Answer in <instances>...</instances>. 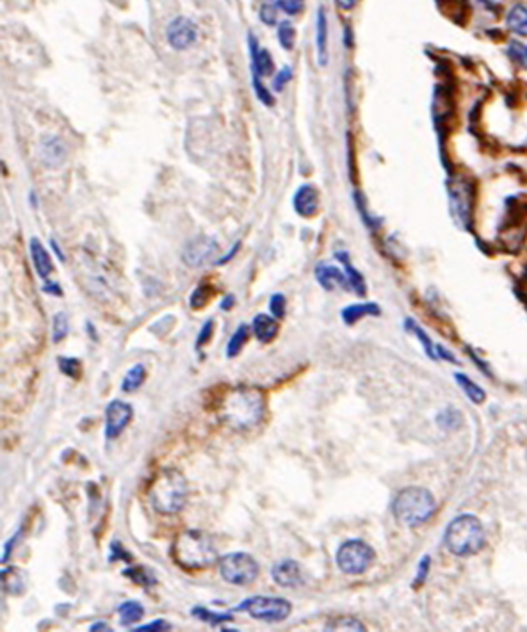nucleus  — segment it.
<instances>
[{"label":"nucleus","mask_w":527,"mask_h":632,"mask_svg":"<svg viewBox=\"0 0 527 632\" xmlns=\"http://www.w3.org/2000/svg\"><path fill=\"white\" fill-rule=\"evenodd\" d=\"M315 41H317L319 64L326 67V62H328V20H326L324 8H319L317 11V34H315Z\"/></svg>","instance_id":"24"},{"label":"nucleus","mask_w":527,"mask_h":632,"mask_svg":"<svg viewBox=\"0 0 527 632\" xmlns=\"http://www.w3.org/2000/svg\"><path fill=\"white\" fill-rule=\"evenodd\" d=\"M85 328H88V335H90V338H93L95 342L98 341V334H97V330H95V326L91 324L90 321L85 322Z\"/></svg>","instance_id":"56"},{"label":"nucleus","mask_w":527,"mask_h":632,"mask_svg":"<svg viewBox=\"0 0 527 632\" xmlns=\"http://www.w3.org/2000/svg\"><path fill=\"white\" fill-rule=\"evenodd\" d=\"M252 82H253V90H255L256 98H259L262 104H266L271 107V105L275 104V98H273L271 91H269L268 88H266V85L260 82V77H256V75H252Z\"/></svg>","instance_id":"42"},{"label":"nucleus","mask_w":527,"mask_h":632,"mask_svg":"<svg viewBox=\"0 0 527 632\" xmlns=\"http://www.w3.org/2000/svg\"><path fill=\"white\" fill-rule=\"evenodd\" d=\"M233 613L242 611L249 614L253 620L266 621V624H282L287 620L292 613V604L283 597H273V595H253L245 598L237 607L232 609Z\"/></svg>","instance_id":"6"},{"label":"nucleus","mask_w":527,"mask_h":632,"mask_svg":"<svg viewBox=\"0 0 527 632\" xmlns=\"http://www.w3.org/2000/svg\"><path fill=\"white\" fill-rule=\"evenodd\" d=\"M166 38L167 43L174 50H187L189 47H193L198 38V29L193 20L186 18V16H177L170 22L166 29Z\"/></svg>","instance_id":"11"},{"label":"nucleus","mask_w":527,"mask_h":632,"mask_svg":"<svg viewBox=\"0 0 527 632\" xmlns=\"http://www.w3.org/2000/svg\"><path fill=\"white\" fill-rule=\"evenodd\" d=\"M291 78H292V70L289 67H283L282 70L278 71V75L275 77V81H273V90L282 91L283 88H285V84H287Z\"/></svg>","instance_id":"47"},{"label":"nucleus","mask_w":527,"mask_h":632,"mask_svg":"<svg viewBox=\"0 0 527 632\" xmlns=\"http://www.w3.org/2000/svg\"><path fill=\"white\" fill-rule=\"evenodd\" d=\"M107 561L109 563H118V561H123V563H132L134 561V556L127 551V549L121 545V542L118 540H113L111 545H109V556H107Z\"/></svg>","instance_id":"36"},{"label":"nucleus","mask_w":527,"mask_h":632,"mask_svg":"<svg viewBox=\"0 0 527 632\" xmlns=\"http://www.w3.org/2000/svg\"><path fill=\"white\" fill-rule=\"evenodd\" d=\"M134 417V408L121 399H113L105 406V440L113 442L127 430Z\"/></svg>","instance_id":"9"},{"label":"nucleus","mask_w":527,"mask_h":632,"mask_svg":"<svg viewBox=\"0 0 527 632\" xmlns=\"http://www.w3.org/2000/svg\"><path fill=\"white\" fill-rule=\"evenodd\" d=\"M214 408L223 424L237 431H248L259 426L266 417L268 394L256 385L225 387Z\"/></svg>","instance_id":"1"},{"label":"nucleus","mask_w":527,"mask_h":632,"mask_svg":"<svg viewBox=\"0 0 527 632\" xmlns=\"http://www.w3.org/2000/svg\"><path fill=\"white\" fill-rule=\"evenodd\" d=\"M68 331H70V321H68V315L57 312L52 319V342L59 344L61 341H64L68 337Z\"/></svg>","instance_id":"35"},{"label":"nucleus","mask_w":527,"mask_h":632,"mask_svg":"<svg viewBox=\"0 0 527 632\" xmlns=\"http://www.w3.org/2000/svg\"><path fill=\"white\" fill-rule=\"evenodd\" d=\"M57 367L66 378L70 380H81L82 378V362L75 357H59Z\"/></svg>","instance_id":"33"},{"label":"nucleus","mask_w":527,"mask_h":632,"mask_svg":"<svg viewBox=\"0 0 527 632\" xmlns=\"http://www.w3.org/2000/svg\"><path fill=\"white\" fill-rule=\"evenodd\" d=\"M374 559L376 552L364 540H348L338 547L335 556L338 570L348 575H362L371 568Z\"/></svg>","instance_id":"8"},{"label":"nucleus","mask_w":527,"mask_h":632,"mask_svg":"<svg viewBox=\"0 0 527 632\" xmlns=\"http://www.w3.org/2000/svg\"><path fill=\"white\" fill-rule=\"evenodd\" d=\"M189 486L187 479L177 469H160L148 485V500L159 515H179L187 504Z\"/></svg>","instance_id":"3"},{"label":"nucleus","mask_w":527,"mask_h":632,"mask_svg":"<svg viewBox=\"0 0 527 632\" xmlns=\"http://www.w3.org/2000/svg\"><path fill=\"white\" fill-rule=\"evenodd\" d=\"M121 575L127 577L130 582H134V584L141 586V588H153L157 584L156 574L146 566H127L125 570H121Z\"/></svg>","instance_id":"25"},{"label":"nucleus","mask_w":527,"mask_h":632,"mask_svg":"<svg viewBox=\"0 0 527 632\" xmlns=\"http://www.w3.org/2000/svg\"><path fill=\"white\" fill-rule=\"evenodd\" d=\"M212 296H214L212 285H210L209 282H205V280H203V282L198 283L196 289H194V291L191 292L189 307L193 308V310H202L203 307H207V305H209L210 299H212Z\"/></svg>","instance_id":"30"},{"label":"nucleus","mask_w":527,"mask_h":632,"mask_svg":"<svg viewBox=\"0 0 527 632\" xmlns=\"http://www.w3.org/2000/svg\"><path fill=\"white\" fill-rule=\"evenodd\" d=\"M43 292L50 296H62V289L57 282H47L43 285Z\"/></svg>","instance_id":"50"},{"label":"nucleus","mask_w":527,"mask_h":632,"mask_svg":"<svg viewBox=\"0 0 527 632\" xmlns=\"http://www.w3.org/2000/svg\"><path fill=\"white\" fill-rule=\"evenodd\" d=\"M171 559L184 572H202L219 561L216 543L202 529H186L171 543Z\"/></svg>","instance_id":"2"},{"label":"nucleus","mask_w":527,"mask_h":632,"mask_svg":"<svg viewBox=\"0 0 527 632\" xmlns=\"http://www.w3.org/2000/svg\"><path fill=\"white\" fill-rule=\"evenodd\" d=\"M249 54H252V75L256 77H271L275 74V62L271 54L266 48H259V41L253 34L248 36Z\"/></svg>","instance_id":"15"},{"label":"nucleus","mask_w":527,"mask_h":632,"mask_svg":"<svg viewBox=\"0 0 527 632\" xmlns=\"http://www.w3.org/2000/svg\"><path fill=\"white\" fill-rule=\"evenodd\" d=\"M444 542H446V547L451 554L460 556V558L474 556L485 547V529H483V524H481L477 516L465 513V515L456 516L447 525Z\"/></svg>","instance_id":"4"},{"label":"nucleus","mask_w":527,"mask_h":632,"mask_svg":"<svg viewBox=\"0 0 527 632\" xmlns=\"http://www.w3.org/2000/svg\"><path fill=\"white\" fill-rule=\"evenodd\" d=\"M271 577L282 588H299L305 582L303 568L294 559H282L271 566Z\"/></svg>","instance_id":"13"},{"label":"nucleus","mask_w":527,"mask_h":632,"mask_svg":"<svg viewBox=\"0 0 527 632\" xmlns=\"http://www.w3.org/2000/svg\"><path fill=\"white\" fill-rule=\"evenodd\" d=\"M219 575L225 582L233 586H248L256 581L260 565L248 552H230L217 561Z\"/></svg>","instance_id":"7"},{"label":"nucleus","mask_w":527,"mask_h":632,"mask_svg":"<svg viewBox=\"0 0 527 632\" xmlns=\"http://www.w3.org/2000/svg\"><path fill=\"white\" fill-rule=\"evenodd\" d=\"M212 334H214V319H209V321L202 326V330H200V334H198V337H196L194 350H196L198 353H202L203 345L209 344V341L212 338Z\"/></svg>","instance_id":"43"},{"label":"nucleus","mask_w":527,"mask_h":632,"mask_svg":"<svg viewBox=\"0 0 527 632\" xmlns=\"http://www.w3.org/2000/svg\"><path fill=\"white\" fill-rule=\"evenodd\" d=\"M381 314V308L378 303H355V305H349L344 310L341 312L342 321L348 326H353L355 322H358L360 319L372 315V317H378Z\"/></svg>","instance_id":"21"},{"label":"nucleus","mask_w":527,"mask_h":632,"mask_svg":"<svg viewBox=\"0 0 527 632\" xmlns=\"http://www.w3.org/2000/svg\"><path fill=\"white\" fill-rule=\"evenodd\" d=\"M292 207L298 216L314 217L319 210V191L312 184L299 186L292 198Z\"/></svg>","instance_id":"14"},{"label":"nucleus","mask_w":527,"mask_h":632,"mask_svg":"<svg viewBox=\"0 0 527 632\" xmlns=\"http://www.w3.org/2000/svg\"><path fill=\"white\" fill-rule=\"evenodd\" d=\"M506 25L512 32H515L516 36H522L527 38V8L522 4H516L509 9L508 16H506Z\"/></svg>","instance_id":"28"},{"label":"nucleus","mask_w":527,"mask_h":632,"mask_svg":"<svg viewBox=\"0 0 527 632\" xmlns=\"http://www.w3.org/2000/svg\"><path fill=\"white\" fill-rule=\"evenodd\" d=\"M29 249H31V259H32V266H34L36 273H38L39 278H48L50 273L54 271V262H52V255L47 252V248L41 245L39 239H31V245H29Z\"/></svg>","instance_id":"20"},{"label":"nucleus","mask_w":527,"mask_h":632,"mask_svg":"<svg viewBox=\"0 0 527 632\" xmlns=\"http://www.w3.org/2000/svg\"><path fill=\"white\" fill-rule=\"evenodd\" d=\"M335 256H337V259L342 262V266H344L345 276H348V280H349V287H351V291L357 292V296H365L367 287H365L364 276L360 275V271H358L357 268H353V264H351V260H349L348 253L337 252L335 253Z\"/></svg>","instance_id":"23"},{"label":"nucleus","mask_w":527,"mask_h":632,"mask_svg":"<svg viewBox=\"0 0 527 632\" xmlns=\"http://www.w3.org/2000/svg\"><path fill=\"white\" fill-rule=\"evenodd\" d=\"M315 278H317V282L321 283V287L324 291H335L337 287L351 289L345 273H342L341 269L331 264H319L315 268Z\"/></svg>","instance_id":"18"},{"label":"nucleus","mask_w":527,"mask_h":632,"mask_svg":"<svg viewBox=\"0 0 527 632\" xmlns=\"http://www.w3.org/2000/svg\"><path fill=\"white\" fill-rule=\"evenodd\" d=\"M360 0H337V6L342 11H351V9L357 8V4Z\"/></svg>","instance_id":"52"},{"label":"nucleus","mask_w":527,"mask_h":632,"mask_svg":"<svg viewBox=\"0 0 527 632\" xmlns=\"http://www.w3.org/2000/svg\"><path fill=\"white\" fill-rule=\"evenodd\" d=\"M324 631H365V625L351 617H337L328 620L324 625Z\"/></svg>","instance_id":"34"},{"label":"nucleus","mask_w":527,"mask_h":632,"mask_svg":"<svg viewBox=\"0 0 527 632\" xmlns=\"http://www.w3.org/2000/svg\"><path fill=\"white\" fill-rule=\"evenodd\" d=\"M68 157L64 139L55 134H45L39 139V159L48 170H59Z\"/></svg>","instance_id":"12"},{"label":"nucleus","mask_w":527,"mask_h":632,"mask_svg":"<svg viewBox=\"0 0 527 632\" xmlns=\"http://www.w3.org/2000/svg\"><path fill=\"white\" fill-rule=\"evenodd\" d=\"M148 371L143 364H136L134 367H130L125 374L123 381H121V392L125 394H134L136 390H139L143 387V383L146 381Z\"/></svg>","instance_id":"27"},{"label":"nucleus","mask_w":527,"mask_h":632,"mask_svg":"<svg viewBox=\"0 0 527 632\" xmlns=\"http://www.w3.org/2000/svg\"><path fill=\"white\" fill-rule=\"evenodd\" d=\"M437 509V502L430 490L420 486H408L395 495L392 511L401 524L415 528L431 518Z\"/></svg>","instance_id":"5"},{"label":"nucleus","mask_w":527,"mask_h":632,"mask_svg":"<svg viewBox=\"0 0 527 632\" xmlns=\"http://www.w3.org/2000/svg\"><path fill=\"white\" fill-rule=\"evenodd\" d=\"M217 252H219V245L216 239L209 235H200L187 242L186 248L182 249V262L187 268H203L217 255Z\"/></svg>","instance_id":"10"},{"label":"nucleus","mask_w":527,"mask_h":632,"mask_svg":"<svg viewBox=\"0 0 527 632\" xmlns=\"http://www.w3.org/2000/svg\"><path fill=\"white\" fill-rule=\"evenodd\" d=\"M98 631L107 632V631H111V627H109L107 621H95V624L90 625V632H98Z\"/></svg>","instance_id":"53"},{"label":"nucleus","mask_w":527,"mask_h":632,"mask_svg":"<svg viewBox=\"0 0 527 632\" xmlns=\"http://www.w3.org/2000/svg\"><path fill=\"white\" fill-rule=\"evenodd\" d=\"M253 335L256 337V341L262 342V344H271L280 334V324L278 319L275 315L269 314H256L253 317L252 322Z\"/></svg>","instance_id":"17"},{"label":"nucleus","mask_w":527,"mask_h":632,"mask_svg":"<svg viewBox=\"0 0 527 632\" xmlns=\"http://www.w3.org/2000/svg\"><path fill=\"white\" fill-rule=\"evenodd\" d=\"M451 209L458 225L467 228L470 221V194L465 186L451 187Z\"/></svg>","instance_id":"16"},{"label":"nucleus","mask_w":527,"mask_h":632,"mask_svg":"<svg viewBox=\"0 0 527 632\" xmlns=\"http://www.w3.org/2000/svg\"><path fill=\"white\" fill-rule=\"evenodd\" d=\"M118 613H120V624L123 627H130L143 620L144 605L137 600H125L118 605Z\"/></svg>","instance_id":"26"},{"label":"nucleus","mask_w":527,"mask_h":632,"mask_svg":"<svg viewBox=\"0 0 527 632\" xmlns=\"http://www.w3.org/2000/svg\"><path fill=\"white\" fill-rule=\"evenodd\" d=\"M252 326L249 324H239L237 330L233 331V335L230 337L228 344H226V358H235L237 355L242 351V348L246 345V342L249 341V335H252Z\"/></svg>","instance_id":"29"},{"label":"nucleus","mask_w":527,"mask_h":632,"mask_svg":"<svg viewBox=\"0 0 527 632\" xmlns=\"http://www.w3.org/2000/svg\"><path fill=\"white\" fill-rule=\"evenodd\" d=\"M50 246H52V249H54L55 256H57V259H59V260H62V262H64V259H66V256H64V253H62V252H61V248H59V245H57V242H55V241H54V239H50Z\"/></svg>","instance_id":"55"},{"label":"nucleus","mask_w":527,"mask_h":632,"mask_svg":"<svg viewBox=\"0 0 527 632\" xmlns=\"http://www.w3.org/2000/svg\"><path fill=\"white\" fill-rule=\"evenodd\" d=\"M269 312L275 315L276 319H282L285 317V312H287V299L282 292H276V294L271 296L269 299Z\"/></svg>","instance_id":"40"},{"label":"nucleus","mask_w":527,"mask_h":632,"mask_svg":"<svg viewBox=\"0 0 527 632\" xmlns=\"http://www.w3.org/2000/svg\"><path fill=\"white\" fill-rule=\"evenodd\" d=\"M191 614H193L194 618H198V620L209 624L210 627H219V625L233 621L232 609H230V611H212V609H207L203 607V605H194V607L191 609Z\"/></svg>","instance_id":"22"},{"label":"nucleus","mask_w":527,"mask_h":632,"mask_svg":"<svg viewBox=\"0 0 527 632\" xmlns=\"http://www.w3.org/2000/svg\"><path fill=\"white\" fill-rule=\"evenodd\" d=\"M276 11H278V6H276L275 0H264L262 8H260V20L266 25H275Z\"/></svg>","instance_id":"41"},{"label":"nucleus","mask_w":527,"mask_h":632,"mask_svg":"<svg viewBox=\"0 0 527 632\" xmlns=\"http://www.w3.org/2000/svg\"><path fill=\"white\" fill-rule=\"evenodd\" d=\"M438 426L446 427V430H454V427L461 426L463 419H461V413L454 408H447V410L440 411V415L437 417Z\"/></svg>","instance_id":"37"},{"label":"nucleus","mask_w":527,"mask_h":632,"mask_svg":"<svg viewBox=\"0 0 527 632\" xmlns=\"http://www.w3.org/2000/svg\"><path fill=\"white\" fill-rule=\"evenodd\" d=\"M296 39V31L291 22H282L278 25V41L283 50H292Z\"/></svg>","instance_id":"38"},{"label":"nucleus","mask_w":527,"mask_h":632,"mask_svg":"<svg viewBox=\"0 0 527 632\" xmlns=\"http://www.w3.org/2000/svg\"><path fill=\"white\" fill-rule=\"evenodd\" d=\"M20 538H22V529H18V531H16L15 535H13L11 538L8 540V542H6V545H4V552H2V563H6L9 558H11L13 551H15L16 543H18V540H20Z\"/></svg>","instance_id":"48"},{"label":"nucleus","mask_w":527,"mask_h":632,"mask_svg":"<svg viewBox=\"0 0 527 632\" xmlns=\"http://www.w3.org/2000/svg\"><path fill=\"white\" fill-rule=\"evenodd\" d=\"M233 305H235V296L226 294L225 298L221 299V305H219V308H221L223 312H228V310H232Z\"/></svg>","instance_id":"51"},{"label":"nucleus","mask_w":527,"mask_h":632,"mask_svg":"<svg viewBox=\"0 0 527 632\" xmlns=\"http://www.w3.org/2000/svg\"><path fill=\"white\" fill-rule=\"evenodd\" d=\"M0 577H2V590L11 597H18L27 588V575L18 566H4Z\"/></svg>","instance_id":"19"},{"label":"nucleus","mask_w":527,"mask_h":632,"mask_svg":"<svg viewBox=\"0 0 527 632\" xmlns=\"http://www.w3.org/2000/svg\"><path fill=\"white\" fill-rule=\"evenodd\" d=\"M278 9H282L283 13L294 16L299 15L303 11V6H305V0H275Z\"/></svg>","instance_id":"44"},{"label":"nucleus","mask_w":527,"mask_h":632,"mask_svg":"<svg viewBox=\"0 0 527 632\" xmlns=\"http://www.w3.org/2000/svg\"><path fill=\"white\" fill-rule=\"evenodd\" d=\"M239 249H240V241H237L235 245L232 246V249H230V252L226 253V255L223 256V259H217V260H216V264H217V266H225V264H228L230 260H232L233 256L237 255V252H239Z\"/></svg>","instance_id":"49"},{"label":"nucleus","mask_w":527,"mask_h":632,"mask_svg":"<svg viewBox=\"0 0 527 632\" xmlns=\"http://www.w3.org/2000/svg\"><path fill=\"white\" fill-rule=\"evenodd\" d=\"M508 54H509V57H512L513 61H515L520 68L527 70V45H526V43L516 41V39H513V41L509 43Z\"/></svg>","instance_id":"39"},{"label":"nucleus","mask_w":527,"mask_h":632,"mask_svg":"<svg viewBox=\"0 0 527 632\" xmlns=\"http://www.w3.org/2000/svg\"><path fill=\"white\" fill-rule=\"evenodd\" d=\"M454 380H456V383L460 385L461 390L465 392V396L469 397V399L472 401V403L481 404V403H483V401H485L486 392L483 390V388H481V387H477V385L474 383V381L470 380V378H467L465 374H454Z\"/></svg>","instance_id":"31"},{"label":"nucleus","mask_w":527,"mask_h":632,"mask_svg":"<svg viewBox=\"0 0 527 632\" xmlns=\"http://www.w3.org/2000/svg\"><path fill=\"white\" fill-rule=\"evenodd\" d=\"M437 353L440 355V358H444V360L451 362V364H456V358H453V355H451L449 351L444 350L442 345H438V348H437Z\"/></svg>","instance_id":"54"},{"label":"nucleus","mask_w":527,"mask_h":632,"mask_svg":"<svg viewBox=\"0 0 527 632\" xmlns=\"http://www.w3.org/2000/svg\"><path fill=\"white\" fill-rule=\"evenodd\" d=\"M430 565H431V558L430 556H424L423 559H420V563H419V572H417V575H415V581H413V588H420V586L424 584V582H426V579H427V574H430Z\"/></svg>","instance_id":"46"},{"label":"nucleus","mask_w":527,"mask_h":632,"mask_svg":"<svg viewBox=\"0 0 527 632\" xmlns=\"http://www.w3.org/2000/svg\"><path fill=\"white\" fill-rule=\"evenodd\" d=\"M132 631L134 632H164V631H171V624L166 620H153V621H150V624L134 627Z\"/></svg>","instance_id":"45"},{"label":"nucleus","mask_w":527,"mask_h":632,"mask_svg":"<svg viewBox=\"0 0 527 632\" xmlns=\"http://www.w3.org/2000/svg\"><path fill=\"white\" fill-rule=\"evenodd\" d=\"M404 326H406V330L410 331V334H413L415 337L419 338L420 344H423V348H424V351L427 353V357H430L431 360H434V358H437V351H434L433 342H431V338L427 337L426 331H424L423 328H420V326L413 321V319H406V321H404Z\"/></svg>","instance_id":"32"}]
</instances>
